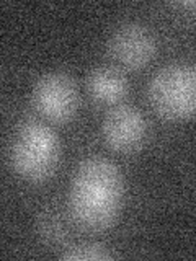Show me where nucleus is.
Segmentation results:
<instances>
[{"mask_svg":"<svg viewBox=\"0 0 196 261\" xmlns=\"http://www.w3.org/2000/svg\"><path fill=\"white\" fill-rule=\"evenodd\" d=\"M38 233L46 243H57L64 239L65 227L59 216L56 214H46L39 219L38 222Z\"/></svg>","mask_w":196,"mask_h":261,"instance_id":"obj_9","label":"nucleus"},{"mask_svg":"<svg viewBox=\"0 0 196 261\" xmlns=\"http://www.w3.org/2000/svg\"><path fill=\"white\" fill-rule=\"evenodd\" d=\"M102 137L113 150L133 152L145 142L147 121L134 106H114L102 122Z\"/></svg>","mask_w":196,"mask_h":261,"instance_id":"obj_5","label":"nucleus"},{"mask_svg":"<svg viewBox=\"0 0 196 261\" xmlns=\"http://www.w3.org/2000/svg\"><path fill=\"white\" fill-rule=\"evenodd\" d=\"M125 185L119 168L102 157L77 167L70 183L69 209L74 222L85 230H105L119 216Z\"/></svg>","mask_w":196,"mask_h":261,"instance_id":"obj_1","label":"nucleus"},{"mask_svg":"<svg viewBox=\"0 0 196 261\" xmlns=\"http://www.w3.org/2000/svg\"><path fill=\"white\" fill-rule=\"evenodd\" d=\"M33 103L41 116L47 118L49 121H69L79 106L76 82L64 72H47L35 84Z\"/></svg>","mask_w":196,"mask_h":261,"instance_id":"obj_4","label":"nucleus"},{"mask_svg":"<svg viewBox=\"0 0 196 261\" xmlns=\"http://www.w3.org/2000/svg\"><path fill=\"white\" fill-rule=\"evenodd\" d=\"M155 51L149 30L136 23L121 24L108 39V54L125 69H141L152 59Z\"/></svg>","mask_w":196,"mask_h":261,"instance_id":"obj_6","label":"nucleus"},{"mask_svg":"<svg viewBox=\"0 0 196 261\" xmlns=\"http://www.w3.org/2000/svg\"><path fill=\"white\" fill-rule=\"evenodd\" d=\"M59 258L67 259V261H106V259H111L113 255L108 248L103 247L100 243L82 242V243H76V245H70L67 248H64Z\"/></svg>","mask_w":196,"mask_h":261,"instance_id":"obj_8","label":"nucleus"},{"mask_svg":"<svg viewBox=\"0 0 196 261\" xmlns=\"http://www.w3.org/2000/svg\"><path fill=\"white\" fill-rule=\"evenodd\" d=\"M147 96L154 111L170 121L196 116V65L170 64L152 77Z\"/></svg>","mask_w":196,"mask_h":261,"instance_id":"obj_3","label":"nucleus"},{"mask_svg":"<svg viewBox=\"0 0 196 261\" xmlns=\"http://www.w3.org/2000/svg\"><path fill=\"white\" fill-rule=\"evenodd\" d=\"M61 159L59 137L41 121H27L15 130L10 144V163L20 178L31 183L51 176Z\"/></svg>","mask_w":196,"mask_h":261,"instance_id":"obj_2","label":"nucleus"},{"mask_svg":"<svg viewBox=\"0 0 196 261\" xmlns=\"http://www.w3.org/2000/svg\"><path fill=\"white\" fill-rule=\"evenodd\" d=\"M87 88L96 103H118L128 92V82L116 69L98 67L88 75Z\"/></svg>","mask_w":196,"mask_h":261,"instance_id":"obj_7","label":"nucleus"}]
</instances>
